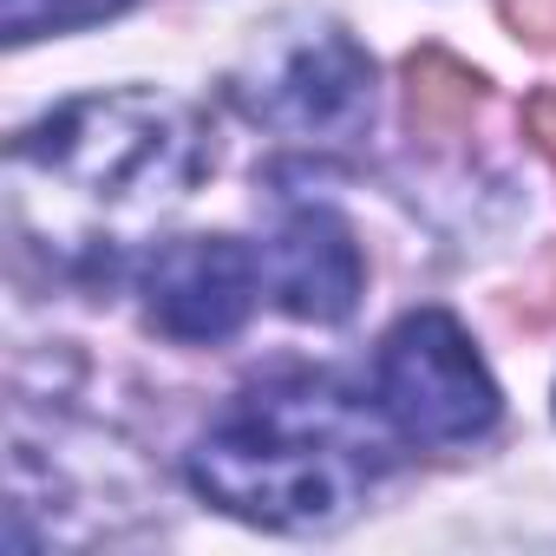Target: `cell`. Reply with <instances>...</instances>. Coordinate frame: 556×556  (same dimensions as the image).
<instances>
[{"instance_id":"1","label":"cell","mask_w":556,"mask_h":556,"mask_svg":"<svg viewBox=\"0 0 556 556\" xmlns=\"http://www.w3.org/2000/svg\"><path fill=\"white\" fill-rule=\"evenodd\" d=\"M387 432L328 374H282L236 393L184 458L197 497L289 536L348 523L387 478Z\"/></svg>"},{"instance_id":"2","label":"cell","mask_w":556,"mask_h":556,"mask_svg":"<svg viewBox=\"0 0 556 556\" xmlns=\"http://www.w3.org/2000/svg\"><path fill=\"white\" fill-rule=\"evenodd\" d=\"M14 164L47 190H73L86 210L144 223L203 184L210 138L197 112L164 92H92L40 118L14 144Z\"/></svg>"},{"instance_id":"3","label":"cell","mask_w":556,"mask_h":556,"mask_svg":"<svg viewBox=\"0 0 556 556\" xmlns=\"http://www.w3.org/2000/svg\"><path fill=\"white\" fill-rule=\"evenodd\" d=\"M374 400L413 445H471L497 426V380L445 308H419L380 341Z\"/></svg>"},{"instance_id":"4","label":"cell","mask_w":556,"mask_h":556,"mask_svg":"<svg viewBox=\"0 0 556 556\" xmlns=\"http://www.w3.org/2000/svg\"><path fill=\"white\" fill-rule=\"evenodd\" d=\"M242 105L295 138H354L374 118V60L341 27H321L275 53L262 79L242 86Z\"/></svg>"},{"instance_id":"5","label":"cell","mask_w":556,"mask_h":556,"mask_svg":"<svg viewBox=\"0 0 556 556\" xmlns=\"http://www.w3.org/2000/svg\"><path fill=\"white\" fill-rule=\"evenodd\" d=\"M262 282H268L262 262L236 236H177L144 268V315L157 334L184 348H210L249 321Z\"/></svg>"},{"instance_id":"6","label":"cell","mask_w":556,"mask_h":556,"mask_svg":"<svg viewBox=\"0 0 556 556\" xmlns=\"http://www.w3.org/2000/svg\"><path fill=\"white\" fill-rule=\"evenodd\" d=\"M262 275H268V295L282 302V315L315 321V328L348 321L367 289V262H361L354 229L321 203H302L282 216V229H275V242L262 255Z\"/></svg>"},{"instance_id":"7","label":"cell","mask_w":556,"mask_h":556,"mask_svg":"<svg viewBox=\"0 0 556 556\" xmlns=\"http://www.w3.org/2000/svg\"><path fill=\"white\" fill-rule=\"evenodd\" d=\"M478 99H484V79H478L471 66H458L445 47H426V53L406 60V125H413L426 144L458 138V131L471 125Z\"/></svg>"},{"instance_id":"8","label":"cell","mask_w":556,"mask_h":556,"mask_svg":"<svg viewBox=\"0 0 556 556\" xmlns=\"http://www.w3.org/2000/svg\"><path fill=\"white\" fill-rule=\"evenodd\" d=\"M125 8L131 0H0V27H8L14 47H27V40H47V34H73V27L112 21Z\"/></svg>"},{"instance_id":"9","label":"cell","mask_w":556,"mask_h":556,"mask_svg":"<svg viewBox=\"0 0 556 556\" xmlns=\"http://www.w3.org/2000/svg\"><path fill=\"white\" fill-rule=\"evenodd\" d=\"M497 14L510 21V34H517V40H530V47L556 53V0H497Z\"/></svg>"},{"instance_id":"10","label":"cell","mask_w":556,"mask_h":556,"mask_svg":"<svg viewBox=\"0 0 556 556\" xmlns=\"http://www.w3.org/2000/svg\"><path fill=\"white\" fill-rule=\"evenodd\" d=\"M523 131H530V144L543 151V164L556 170V92H536V99L523 105Z\"/></svg>"},{"instance_id":"11","label":"cell","mask_w":556,"mask_h":556,"mask_svg":"<svg viewBox=\"0 0 556 556\" xmlns=\"http://www.w3.org/2000/svg\"><path fill=\"white\" fill-rule=\"evenodd\" d=\"M549 289H556V268H549ZM543 315H556V302H549V308H543Z\"/></svg>"}]
</instances>
